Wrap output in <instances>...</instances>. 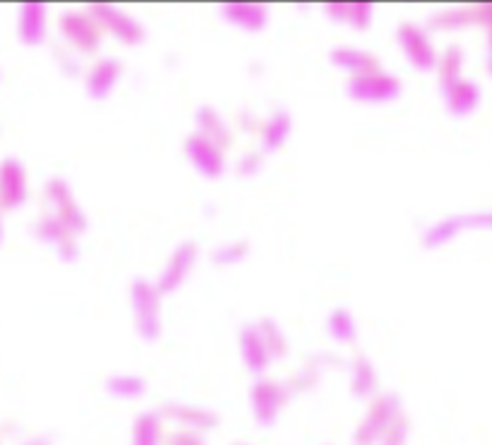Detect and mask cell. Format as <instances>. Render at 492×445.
I'll list each match as a JSON object with an SVG mask.
<instances>
[{"mask_svg":"<svg viewBox=\"0 0 492 445\" xmlns=\"http://www.w3.org/2000/svg\"><path fill=\"white\" fill-rule=\"evenodd\" d=\"M0 200L5 207H19L27 200L25 168L17 160L0 164Z\"/></svg>","mask_w":492,"mask_h":445,"instance_id":"obj_6","label":"cell"},{"mask_svg":"<svg viewBox=\"0 0 492 445\" xmlns=\"http://www.w3.org/2000/svg\"><path fill=\"white\" fill-rule=\"evenodd\" d=\"M195 258H197V246L195 244H183L173 253V258L168 262L166 272H164L159 279L161 294L175 292L178 286L183 285V279L188 277V272H190L192 265H195Z\"/></svg>","mask_w":492,"mask_h":445,"instance_id":"obj_7","label":"cell"},{"mask_svg":"<svg viewBox=\"0 0 492 445\" xmlns=\"http://www.w3.org/2000/svg\"><path fill=\"white\" fill-rule=\"evenodd\" d=\"M334 20L350 22L356 29H365L370 25V5L365 3H343V5H329Z\"/></svg>","mask_w":492,"mask_h":445,"instance_id":"obj_20","label":"cell"},{"mask_svg":"<svg viewBox=\"0 0 492 445\" xmlns=\"http://www.w3.org/2000/svg\"><path fill=\"white\" fill-rule=\"evenodd\" d=\"M49 195L58 205V222H63L70 231H84L87 229V219H84L75 198L70 193V188L63 181H50Z\"/></svg>","mask_w":492,"mask_h":445,"instance_id":"obj_9","label":"cell"},{"mask_svg":"<svg viewBox=\"0 0 492 445\" xmlns=\"http://www.w3.org/2000/svg\"><path fill=\"white\" fill-rule=\"evenodd\" d=\"M43 36H46V10L36 3L25 5L19 17V39L27 46H36L43 42Z\"/></svg>","mask_w":492,"mask_h":445,"instance_id":"obj_15","label":"cell"},{"mask_svg":"<svg viewBox=\"0 0 492 445\" xmlns=\"http://www.w3.org/2000/svg\"><path fill=\"white\" fill-rule=\"evenodd\" d=\"M39 236L43 241H49L50 246H56V251L60 253V258L67 262H73L77 258L75 241H73V231L58 222V219H43L39 224Z\"/></svg>","mask_w":492,"mask_h":445,"instance_id":"obj_13","label":"cell"},{"mask_svg":"<svg viewBox=\"0 0 492 445\" xmlns=\"http://www.w3.org/2000/svg\"><path fill=\"white\" fill-rule=\"evenodd\" d=\"M396 412H399V402L392 395L377 397L375 404L370 407L365 421L360 424L356 431L353 443L356 445H375L384 438V433L392 429L396 421Z\"/></svg>","mask_w":492,"mask_h":445,"instance_id":"obj_2","label":"cell"},{"mask_svg":"<svg viewBox=\"0 0 492 445\" xmlns=\"http://www.w3.org/2000/svg\"><path fill=\"white\" fill-rule=\"evenodd\" d=\"M401 92V84L389 75L375 73V75L353 77L349 84V94L356 101H367V104H382V101L394 99Z\"/></svg>","mask_w":492,"mask_h":445,"instance_id":"obj_3","label":"cell"},{"mask_svg":"<svg viewBox=\"0 0 492 445\" xmlns=\"http://www.w3.org/2000/svg\"><path fill=\"white\" fill-rule=\"evenodd\" d=\"M241 347L242 359H245V366L250 369V373H255V376L265 373L269 366V352L262 342V337H259L258 328L241 330Z\"/></svg>","mask_w":492,"mask_h":445,"instance_id":"obj_14","label":"cell"},{"mask_svg":"<svg viewBox=\"0 0 492 445\" xmlns=\"http://www.w3.org/2000/svg\"><path fill=\"white\" fill-rule=\"evenodd\" d=\"M235 445H245V443H235Z\"/></svg>","mask_w":492,"mask_h":445,"instance_id":"obj_30","label":"cell"},{"mask_svg":"<svg viewBox=\"0 0 492 445\" xmlns=\"http://www.w3.org/2000/svg\"><path fill=\"white\" fill-rule=\"evenodd\" d=\"M404 441H406V421H401V424L394 421V426L384 433L380 445H404Z\"/></svg>","mask_w":492,"mask_h":445,"instance_id":"obj_27","label":"cell"},{"mask_svg":"<svg viewBox=\"0 0 492 445\" xmlns=\"http://www.w3.org/2000/svg\"><path fill=\"white\" fill-rule=\"evenodd\" d=\"M133 308L135 320H137V332L142 335L144 342H157L161 335V320H159V292L150 286L142 279H137L133 285Z\"/></svg>","mask_w":492,"mask_h":445,"instance_id":"obj_1","label":"cell"},{"mask_svg":"<svg viewBox=\"0 0 492 445\" xmlns=\"http://www.w3.org/2000/svg\"><path fill=\"white\" fill-rule=\"evenodd\" d=\"M252 410L259 426H274L279 412L284 407V387L276 386L272 380H259L252 387Z\"/></svg>","mask_w":492,"mask_h":445,"instance_id":"obj_4","label":"cell"},{"mask_svg":"<svg viewBox=\"0 0 492 445\" xmlns=\"http://www.w3.org/2000/svg\"><path fill=\"white\" fill-rule=\"evenodd\" d=\"M377 390V376L373 363L367 362L365 356H358L356 362V380H353V393L358 397L375 395Z\"/></svg>","mask_w":492,"mask_h":445,"instance_id":"obj_23","label":"cell"},{"mask_svg":"<svg viewBox=\"0 0 492 445\" xmlns=\"http://www.w3.org/2000/svg\"><path fill=\"white\" fill-rule=\"evenodd\" d=\"M164 414L171 421H178L188 426V431H214L219 426V417L214 412L200 410V407H192V404H178L168 402L164 404Z\"/></svg>","mask_w":492,"mask_h":445,"instance_id":"obj_8","label":"cell"},{"mask_svg":"<svg viewBox=\"0 0 492 445\" xmlns=\"http://www.w3.org/2000/svg\"><path fill=\"white\" fill-rule=\"evenodd\" d=\"M224 15L238 25L245 32H259L262 27L267 25V10L262 5H250V3H234L226 5Z\"/></svg>","mask_w":492,"mask_h":445,"instance_id":"obj_17","label":"cell"},{"mask_svg":"<svg viewBox=\"0 0 492 445\" xmlns=\"http://www.w3.org/2000/svg\"><path fill=\"white\" fill-rule=\"evenodd\" d=\"M332 63L342 70H349L356 77L360 75H375L380 73V63L373 56H367L363 51L353 49H336L332 53Z\"/></svg>","mask_w":492,"mask_h":445,"instance_id":"obj_16","label":"cell"},{"mask_svg":"<svg viewBox=\"0 0 492 445\" xmlns=\"http://www.w3.org/2000/svg\"><path fill=\"white\" fill-rule=\"evenodd\" d=\"M258 332L259 337H262L265 347H267L269 356H281V354H286L284 335L279 332V328H276L272 320H265V323L258 328Z\"/></svg>","mask_w":492,"mask_h":445,"instance_id":"obj_25","label":"cell"},{"mask_svg":"<svg viewBox=\"0 0 492 445\" xmlns=\"http://www.w3.org/2000/svg\"><path fill=\"white\" fill-rule=\"evenodd\" d=\"M144 380L137 379V376H113V379L106 383V390L111 395L118 397V400H133V397H140L144 393Z\"/></svg>","mask_w":492,"mask_h":445,"instance_id":"obj_22","label":"cell"},{"mask_svg":"<svg viewBox=\"0 0 492 445\" xmlns=\"http://www.w3.org/2000/svg\"><path fill=\"white\" fill-rule=\"evenodd\" d=\"M185 152L202 176L217 178L224 174V154L219 150V144L209 143L204 135H190L185 143Z\"/></svg>","mask_w":492,"mask_h":445,"instance_id":"obj_5","label":"cell"},{"mask_svg":"<svg viewBox=\"0 0 492 445\" xmlns=\"http://www.w3.org/2000/svg\"><path fill=\"white\" fill-rule=\"evenodd\" d=\"M288 133H291V116H288L286 111H276L274 116H272V121L265 126V137H262L265 150H279V147L286 143Z\"/></svg>","mask_w":492,"mask_h":445,"instance_id":"obj_19","label":"cell"},{"mask_svg":"<svg viewBox=\"0 0 492 445\" xmlns=\"http://www.w3.org/2000/svg\"><path fill=\"white\" fill-rule=\"evenodd\" d=\"M0 238H3V229H0Z\"/></svg>","mask_w":492,"mask_h":445,"instance_id":"obj_29","label":"cell"},{"mask_svg":"<svg viewBox=\"0 0 492 445\" xmlns=\"http://www.w3.org/2000/svg\"><path fill=\"white\" fill-rule=\"evenodd\" d=\"M133 445H161L159 414L144 412L137 417L133 429Z\"/></svg>","mask_w":492,"mask_h":445,"instance_id":"obj_18","label":"cell"},{"mask_svg":"<svg viewBox=\"0 0 492 445\" xmlns=\"http://www.w3.org/2000/svg\"><path fill=\"white\" fill-rule=\"evenodd\" d=\"M248 255V244H234L228 246V248H221V251L214 255V262L217 265H234V262H238L241 258H245Z\"/></svg>","mask_w":492,"mask_h":445,"instance_id":"obj_26","label":"cell"},{"mask_svg":"<svg viewBox=\"0 0 492 445\" xmlns=\"http://www.w3.org/2000/svg\"><path fill=\"white\" fill-rule=\"evenodd\" d=\"M168 445H204V438L197 431H178L168 438Z\"/></svg>","mask_w":492,"mask_h":445,"instance_id":"obj_28","label":"cell"},{"mask_svg":"<svg viewBox=\"0 0 492 445\" xmlns=\"http://www.w3.org/2000/svg\"><path fill=\"white\" fill-rule=\"evenodd\" d=\"M120 60L116 59H106L101 60L99 66L94 67L92 75L87 77V90H89V97L96 101L106 99L111 92H113V87H116L118 77H120Z\"/></svg>","mask_w":492,"mask_h":445,"instance_id":"obj_11","label":"cell"},{"mask_svg":"<svg viewBox=\"0 0 492 445\" xmlns=\"http://www.w3.org/2000/svg\"><path fill=\"white\" fill-rule=\"evenodd\" d=\"M94 12L111 27V32L116 34L120 42L126 43H140L144 39L142 27L137 25L135 20H130L123 12H118L116 8H109V5H94Z\"/></svg>","mask_w":492,"mask_h":445,"instance_id":"obj_12","label":"cell"},{"mask_svg":"<svg viewBox=\"0 0 492 445\" xmlns=\"http://www.w3.org/2000/svg\"><path fill=\"white\" fill-rule=\"evenodd\" d=\"M329 332H332L334 340H339V342H353V340L358 337L356 320L350 318V313L343 311V308H336V311L329 316Z\"/></svg>","mask_w":492,"mask_h":445,"instance_id":"obj_24","label":"cell"},{"mask_svg":"<svg viewBox=\"0 0 492 445\" xmlns=\"http://www.w3.org/2000/svg\"><path fill=\"white\" fill-rule=\"evenodd\" d=\"M197 123H200V128L204 130V137H207L209 143L214 144H228L231 143V135L226 133L224 123H221V118L214 113V111L209 109V106H204V109H200V113H197Z\"/></svg>","mask_w":492,"mask_h":445,"instance_id":"obj_21","label":"cell"},{"mask_svg":"<svg viewBox=\"0 0 492 445\" xmlns=\"http://www.w3.org/2000/svg\"><path fill=\"white\" fill-rule=\"evenodd\" d=\"M60 27H63L67 39L75 43L77 49L84 51V53L99 49V32H96V27L87 17L65 15L60 20Z\"/></svg>","mask_w":492,"mask_h":445,"instance_id":"obj_10","label":"cell"}]
</instances>
